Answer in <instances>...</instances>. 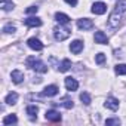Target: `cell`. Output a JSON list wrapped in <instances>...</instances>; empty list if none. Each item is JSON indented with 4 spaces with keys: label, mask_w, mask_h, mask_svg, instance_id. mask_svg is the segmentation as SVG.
I'll return each mask as SVG.
<instances>
[{
    "label": "cell",
    "mask_w": 126,
    "mask_h": 126,
    "mask_svg": "<svg viewBox=\"0 0 126 126\" xmlns=\"http://www.w3.org/2000/svg\"><path fill=\"white\" fill-rule=\"evenodd\" d=\"M25 64H27V67L33 68V70L37 71V73H46V71H47L46 64H45V62H42L40 59H37L36 56H28L27 61H25Z\"/></svg>",
    "instance_id": "obj_1"
},
{
    "label": "cell",
    "mask_w": 126,
    "mask_h": 126,
    "mask_svg": "<svg viewBox=\"0 0 126 126\" xmlns=\"http://www.w3.org/2000/svg\"><path fill=\"white\" fill-rule=\"evenodd\" d=\"M70 28H67V27H55L53 28V36H55V39L58 40V42H62V40H65V39H68V36H70Z\"/></svg>",
    "instance_id": "obj_2"
},
{
    "label": "cell",
    "mask_w": 126,
    "mask_h": 126,
    "mask_svg": "<svg viewBox=\"0 0 126 126\" xmlns=\"http://www.w3.org/2000/svg\"><path fill=\"white\" fill-rule=\"evenodd\" d=\"M91 11H92L95 15H102V14L107 12V5L102 3V2H96V3L92 5V9H91Z\"/></svg>",
    "instance_id": "obj_3"
},
{
    "label": "cell",
    "mask_w": 126,
    "mask_h": 126,
    "mask_svg": "<svg viewBox=\"0 0 126 126\" xmlns=\"http://www.w3.org/2000/svg\"><path fill=\"white\" fill-rule=\"evenodd\" d=\"M77 27H79V30H82V31H86V30H91V28H94V22H92V19L83 18V19H79V21H77Z\"/></svg>",
    "instance_id": "obj_4"
},
{
    "label": "cell",
    "mask_w": 126,
    "mask_h": 126,
    "mask_svg": "<svg viewBox=\"0 0 126 126\" xmlns=\"http://www.w3.org/2000/svg\"><path fill=\"white\" fill-rule=\"evenodd\" d=\"M104 105H105V108H108V110H111V111H116V110L119 108V99H116L114 96H108V98L105 99Z\"/></svg>",
    "instance_id": "obj_5"
},
{
    "label": "cell",
    "mask_w": 126,
    "mask_h": 126,
    "mask_svg": "<svg viewBox=\"0 0 126 126\" xmlns=\"http://www.w3.org/2000/svg\"><path fill=\"white\" fill-rule=\"evenodd\" d=\"M45 117L49 122H61V114L56 110H47L46 114H45Z\"/></svg>",
    "instance_id": "obj_6"
},
{
    "label": "cell",
    "mask_w": 126,
    "mask_h": 126,
    "mask_svg": "<svg viewBox=\"0 0 126 126\" xmlns=\"http://www.w3.org/2000/svg\"><path fill=\"white\" fill-rule=\"evenodd\" d=\"M28 46L31 47V49H34V50H42L43 49V43L39 40V39H36V37H31V39H28Z\"/></svg>",
    "instance_id": "obj_7"
},
{
    "label": "cell",
    "mask_w": 126,
    "mask_h": 126,
    "mask_svg": "<svg viewBox=\"0 0 126 126\" xmlns=\"http://www.w3.org/2000/svg\"><path fill=\"white\" fill-rule=\"evenodd\" d=\"M70 50L73 52V53H80L82 50H83V42L82 40H74L71 45H70Z\"/></svg>",
    "instance_id": "obj_8"
},
{
    "label": "cell",
    "mask_w": 126,
    "mask_h": 126,
    "mask_svg": "<svg viewBox=\"0 0 126 126\" xmlns=\"http://www.w3.org/2000/svg\"><path fill=\"white\" fill-rule=\"evenodd\" d=\"M65 88L68 89V91H77V88H79V83H77V80L76 79H73V77H67L65 79Z\"/></svg>",
    "instance_id": "obj_9"
},
{
    "label": "cell",
    "mask_w": 126,
    "mask_h": 126,
    "mask_svg": "<svg viewBox=\"0 0 126 126\" xmlns=\"http://www.w3.org/2000/svg\"><path fill=\"white\" fill-rule=\"evenodd\" d=\"M25 25L27 27H40L42 25V19L37 16H30L25 19Z\"/></svg>",
    "instance_id": "obj_10"
},
{
    "label": "cell",
    "mask_w": 126,
    "mask_h": 126,
    "mask_svg": "<svg viewBox=\"0 0 126 126\" xmlns=\"http://www.w3.org/2000/svg\"><path fill=\"white\" fill-rule=\"evenodd\" d=\"M95 43L107 45V43H108V37H107L102 31H96V33H95Z\"/></svg>",
    "instance_id": "obj_11"
},
{
    "label": "cell",
    "mask_w": 126,
    "mask_h": 126,
    "mask_svg": "<svg viewBox=\"0 0 126 126\" xmlns=\"http://www.w3.org/2000/svg\"><path fill=\"white\" fill-rule=\"evenodd\" d=\"M11 79H12V82L14 83H21L22 80H24V73H21L19 70H14L12 71V74H11Z\"/></svg>",
    "instance_id": "obj_12"
},
{
    "label": "cell",
    "mask_w": 126,
    "mask_h": 126,
    "mask_svg": "<svg viewBox=\"0 0 126 126\" xmlns=\"http://www.w3.org/2000/svg\"><path fill=\"white\" fill-rule=\"evenodd\" d=\"M58 86H55V85H50V86H46L45 88V91H43V95L45 96H55L56 94H58Z\"/></svg>",
    "instance_id": "obj_13"
},
{
    "label": "cell",
    "mask_w": 126,
    "mask_h": 126,
    "mask_svg": "<svg viewBox=\"0 0 126 126\" xmlns=\"http://www.w3.org/2000/svg\"><path fill=\"white\" fill-rule=\"evenodd\" d=\"M55 19H56L59 24H68V22H70V16L65 15V14H61V12L55 14Z\"/></svg>",
    "instance_id": "obj_14"
},
{
    "label": "cell",
    "mask_w": 126,
    "mask_h": 126,
    "mask_svg": "<svg viewBox=\"0 0 126 126\" xmlns=\"http://www.w3.org/2000/svg\"><path fill=\"white\" fill-rule=\"evenodd\" d=\"M114 11L117 12V14H125L126 12V0H119V2L116 3V8H114Z\"/></svg>",
    "instance_id": "obj_15"
},
{
    "label": "cell",
    "mask_w": 126,
    "mask_h": 126,
    "mask_svg": "<svg viewBox=\"0 0 126 126\" xmlns=\"http://www.w3.org/2000/svg\"><path fill=\"white\" fill-rule=\"evenodd\" d=\"M37 113H39V108H37L36 105H28V107H27V114L30 116L31 120L37 119Z\"/></svg>",
    "instance_id": "obj_16"
},
{
    "label": "cell",
    "mask_w": 126,
    "mask_h": 126,
    "mask_svg": "<svg viewBox=\"0 0 126 126\" xmlns=\"http://www.w3.org/2000/svg\"><path fill=\"white\" fill-rule=\"evenodd\" d=\"M16 101H18V94H16V92H11V94L6 96V99H5V102L9 104V105L16 104Z\"/></svg>",
    "instance_id": "obj_17"
},
{
    "label": "cell",
    "mask_w": 126,
    "mask_h": 126,
    "mask_svg": "<svg viewBox=\"0 0 126 126\" xmlns=\"http://www.w3.org/2000/svg\"><path fill=\"white\" fill-rule=\"evenodd\" d=\"M70 67H71V61L65 58V59L62 61L61 64H59V67H58V68H59V71H62V73H65V71H68V70H70Z\"/></svg>",
    "instance_id": "obj_18"
},
{
    "label": "cell",
    "mask_w": 126,
    "mask_h": 126,
    "mask_svg": "<svg viewBox=\"0 0 126 126\" xmlns=\"http://www.w3.org/2000/svg\"><path fill=\"white\" fill-rule=\"evenodd\" d=\"M58 104H61V105H62V107H64V108H68V110L74 107V104H73V101H71V99H70L68 96H64V98H62V99H61V101L58 102Z\"/></svg>",
    "instance_id": "obj_19"
},
{
    "label": "cell",
    "mask_w": 126,
    "mask_h": 126,
    "mask_svg": "<svg viewBox=\"0 0 126 126\" xmlns=\"http://www.w3.org/2000/svg\"><path fill=\"white\" fill-rule=\"evenodd\" d=\"M16 122H18V117H16L15 114H9V116H6V117L3 119V125H5V126L14 125V123H16Z\"/></svg>",
    "instance_id": "obj_20"
},
{
    "label": "cell",
    "mask_w": 126,
    "mask_h": 126,
    "mask_svg": "<svg viewBox=\"0 0 126 126\" xmlns=\"http://www.w3.org/2000/svg\"><path fill=\"white\" fill-rule=\"evenodd\" d=\"M114 71L119 76H126V64H117L114 67Z\"/></svg>",
    "instance_id": "obj_21"
},
{
    "label": "cell",
    "mask_w": 126,
    "mask_h": 126,
    "mask_svg": "<svg viewBox=\"0 0 126 126\" xmlns=\"http://www.w3.org/2000/svg\"><path fill=\"white\" fill-rule=\"evenodd\" d=\"M0 3H2V9L3 11L14 9V2H12V0H0Z\"/></svg>",
    "instance_id": "obj_22"
},
{
    "label": "cell",
    "mask_w": 126,
    "mask_h": 126,
    "mask_svg": "<svg viewBox=\"0 0 126 126\" xmlns=\"http://www.w3.org/2000/svg\"><path fill=\"white\" fill-rule=\"evenodd\" d=\"M80 101H82L85 105H89V104H91V95H89L88 92L80 94Z\"/></svg>",
    "instance_id": "obj_23"
},
{
    "label": "cell",
    "mask_w": 126,
    "mask_h": 126,
    "mask_svg": "<svg viewBox=\"0 0 126 126\" xmlns=\"http://www.w3.org/2000/svg\"><path fill=\"white\" fill-rule=\"evenodd\" d=\"M95 61H96V64L102 65L104 62H105V55H104V53H98V55L95 56Z\"/></svg>",
    "instance_id": "obj_24"
},
{
    "label": "cell",
    "mask_w": 126,
    "mask_h": 126,
    "mask_svg": "<svg viewBox=\"0 0 126 126\" xmlns=\"http://www.w3.org/2000/svg\"><path fill=\"white\" fill-rule=\"evenodd\" d=\"M15 30H16V28H15L12 24H6V25L3 27V31H5V33H8V34H11V33H15Z\"/></svg>",
    "instance_id": "obj_25"
},
{
    "label": "cell",
    "mask_w": 126,
    "mask_h": 126,
    "mask_svg": "<svg viewBox=\"0 0 126 126\" xmlns=\"http://www.w3.org/2000/svg\"><path fill=\"white\" fill-rule=\"evenodd\" d=\"M105 125H107V126H113V125H117V126H119V125H120V120H119V119H107V120H105Z\"/></svg>",
    "instance_id": "obj_26"
},
{
    "label": "cell",
    "mask_w": 126,
    "mask_h": 126,
    "mask_svg": "<svg viewBox=\"0 0 126 126\" xmlns=\"http://www.w3.org/2000/svg\"><path fill=\"white\" fill-rule=\"evenodd\" d=\"M37 11H39V8H37V6H30V8H27V9H25V14L31 15V14H37Z\"/></svg>",
    "instance_id": "obj_27"
},
{
    "label": "cell",
    "mask_w": 126,
    "mask_h": 126,
    "mask_svg": "<svg viewBox=\"0 0 126 126\" xmlns=\"http://www.w3.org/2000/svg\"><path fill=\"white\" fill-rule=\"evenodd\" d=\"M65 2H67L68 5H71V6H76V5H77V0H65Z\"/></svg>",
    "instance_id": "obj_28"
}]
</instances>
